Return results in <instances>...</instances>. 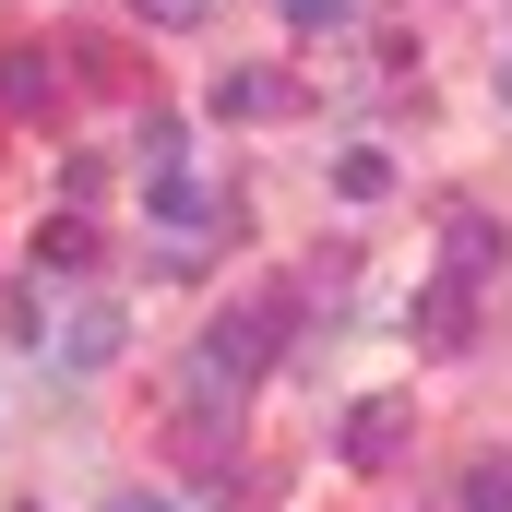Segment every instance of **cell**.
<instances>
[{
	"instance_id": "obj_2",
	"label": "cell",
	"mask_w": 512,
	"mask_h": 512,
	"mask_svg": "<svg viewBox=\"0 0 512 512\" xmlns=\"http://www.w3.org/2000/svg\"><path fill=\"white\" fill-rule=\"evenodd\" d=\"M477 334V274H429L417 286V346H465Z\"/></svg>"
},
{
	"instance_id": "obj_6",
	"label": "cell",
	"mask_w": 512,
	"mask_h": 512,
	"mask_svg": "<svg viewBox=\"0 0 512 512\" xmlns=\"http://www.w3.org/2000/svg\"><path fill=\"white\" fill-rule=\"evenodd\" d=\"M48 96H60L48 48H0V108H48Z\"/></svg>"
},
{
	"instance_id": "obj_5",
	"label": "cell",
	"mask_w": 512,
	"mask_h": 512,
	"mask_svg": "<svg viewBox=\"0 0 512 512\" xmlns=\"http://www.w3.org/2000/svg\"><path fill=\"white\" fill-rule=\"evenodd\" d=\"M215 108H227V120H286V108H298V84H286V72H227V84H215Z\"/></svg>"
},
{
	"instance_id": "obj_8",
	"label": "cell",
	"mask_w": 512,
	"mask_h": 512,
	"mask_svg": "<svg viewBox=\"0 0 512 512\" xmlns=\"http://www.w3.org/2000/svg\"><path fill=\"white\" fill-rule=\"evenodd\" d=\"M36 262H48V274H84V262H96V227H84V215L36 227Z\"/></svg>"
},
{
	"instance_id": "obj_3",
	"label": "cell",
	"mask_w": 512,
	"mask_h": 512,
	"mask_svg": "<svg viewBox=\"0 0 512 512\" xmlns=\"http://www.w3.org/2000/svg\"><path fill=\"white\" fill-rule=\"evenodd\" d=\"M108 346H120V310H108V298H84L72 322H48V358H60V370H108Z\"/></svg>"
},
{
	"instance_id": "obj_4",
	"label": "cell",
	"mask_w": 512,
	"mask_h": 512,
	"mask_svg": "<svg viewBox=\"0 0 512 512\" xmlns=\"http://www.w3.org/2000/svg\"><path fill=\"white\" fill-rule=\"evenodd\" d=\"M393 453H405V393H370L346 417V465H393Z\"/></svg>"
},
{
	"instance_id": "obj_12",
	"label": "cell",
	"mask_w": 512,
	"mask_h": 512,
	"mask_svg": "<svg viewBox=\"0 0 512 512\" xmlns=\"http://www.w3.org/2000/svg\"><path fill=\"white\" fill-rule=\"evenodd\" d=\"M131 12H143V24H167V36H191V24H203L215 0H131Z\"/></svg>"
},
{
	"instance_id": "obj_10",
	"label": "cell",
	"mask_w": 512,
	"mask_h": 512,
	"mask_svg": "<svg viewBox=\"0 0 512 512\" xmlns=\"http://www.w3.org/2000/svg\"><path fill=\"white\" fill-rule=\"evenodd\" d=\"M286 24L298 36H334V24H358V0H286Z\"/></svg>"
},
{
	"instance_id": "obj_11",
	"label": "cell",
	"mask_w": 512,
	"mask_h": 512,
	"mask_svg": "<svg viewBox=\"0 0 512 512\" xmlns=\"http://www.w3.org/2000/svg\"><path fill=\"white\" fill-rule=\"evenodd\" d=\"M465 512H512V465H477L465 477Z\"/></svg>"
},
{
	"instance_id": "obj_9",
	"label": "cell",
	"mask_w": 512,
	"mask_h": 512,
	"mask_svg": "<svg viewBox=\"0 0 512 512\" xmlns=\"http://www.w3.org/2000/svg\"><path fill=\"white\" fill-rule=\"evenodd\" d=\"M501 262V227L489 215H453V274H489Z\"/></svg>"
},
{
	"instance_id": "obj_1",
	"label": "cell",
	"mask_w": 512,
	"mask_h": 512,
	"mask_svg": "<svg viewBox=\"0 0 512 512\" xmlns=\"http://www.w3.org/2000/svg\"><path fill=\"white\" fill-rule=\"evenodd\" d=\"M274 322H286V298H251V310H227V322L203 334V358H191V382H203V393H239V382L262 370V334H274Z\"/></svg>"
},
{
	"instance_id": "obj_13",
	"label": "cell",
	"mask_w": 512,
	"mask_h": 512,
	"mask_svg": "<svg viewBox=\"0 0 512 512\" xmlns=\"http://www.w3.org/2000/svg\"><path fill=\"white\" fill-rule=\"evenodd\" d=\"M108 512H167V489H120V501H108Z\"/></svg>"
},
{
	"instance_id": "obj_7",
	"label": "cell",
	"mask_w": 512,
	"mask_h": 512,
	"mask_svg": "<svg viewBox=\"0 0 512 512\" xmlns=\"http://www.w3.org/2000/svg\"><path fill=\"white\" fill-rule=\"evenodd\" d=\"M334 191H346V203H382V191H393V155H382V143L334 155Z\"/></svg>"
},
{
	"instance_id": "obj_14",
	"label": "cell",
	"mask_w": 512,
	"mask_h": 512,
	"mask_svg": "<svg viewBox=\"0 0 512 512\" xmlns=\"http://www.w3.org/2000/svg\"><path fill=\"white\" fill-rule=\"evenodd\" d=\"M501 108H512V48H501Z\"/></svg>"
}]
</instances>
